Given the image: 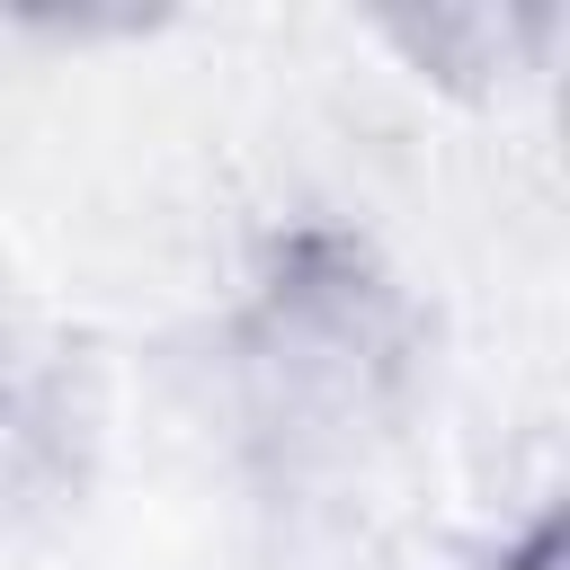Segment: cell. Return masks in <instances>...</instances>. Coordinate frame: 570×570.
<instances>
[{
	"label": "cell",
	"mask_w": 570,
	"mask_h": 570,
	"mask_svg": "<svg viewBox=\"0 0 570 570\" xmlns=\"http://www.w3.org/2000/svg\"><path fill=\"white\" fill-rule=\"evenodd\" d=\"M80 436H89V401L71 347L27 321H0V508L80 481Z\"/></svg>",
	"instance_id": "1"
}]
</instances>
